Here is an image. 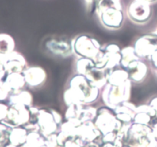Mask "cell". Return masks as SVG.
<instances>
[{"label":"cell","instance_id":"6da1fadb","mask_svg":"<svg viewBox=\"0 0 157 147\" xmlns=\"http://www.w3.org/2000/svg\"><path fill=\"white\" fill-rule=\"evenodd\" d=\"M99 89L95 87L84 76H75L70 82V88L64 92V99L67 106L72 104L87 105L96 101Z\"/></svg>","mask_w":157,"mask_h":147},{"label":"cell","instance_id":"7a4b0ae2","mask_svg":"<svg viewBox=\"0 0 157 147\" xmlns=\"http://www.w3.org/2000/svg\"><path fill=\"white\" fill-rule=\"evenodd\" d=\"M96 9L104 26L113 29L121 27L124 13L121 0H99L97 2Z\"/></svg>","mask_w":157,"mask_h":147},{"label":"cell","instance_id":"3957f363","mask_svg":"<svg viewBox=\"0 0 157 147\" xmlns=\"http://www.w3.org/2000/svg\"><path fill=\"white\" fill-rule=\"evenodd\" d=\"M130 80L118 86H113L107 83L102 92L103 101L107 107L114 109L124 102L128 101L130 96Z\"/></svg>","mask_w":157,"mask_h":147},{"label":"cell","instance_id":"277c9868","mask_svg":"<svg viewBox=\"0 0 157 147\" xmlns=\"http://www.w3.org/2000/svg\"><path fill=\"white\" fill-rule=\"evenodd\" d=\"M126 140L130 147H156L157 145L151 126L139 123L131 125Z\"/></svg>","mask_w":157,"mask_h":147},{"label":"cell","instance_id":"5b68a950","mask_svg":"<svg viewBox=\"0 0 157 147\" xmlns=\"http://www.w3.org/2000/svg\"><path fill=\"white\" fill-rule=\"evenodd\" d=\"M121 54L119 46L115 44L107 45L104 49H101L94 59L95 66L99 69L109 71L121 66Z\"/></svg>","mask_w":157,"mask_h":147},{"label":"cell","instance_id":"8992f818","mask_svg":"<svg viewBox=\"0 0 157 147\" xmlns=\"http://www.w3.org/2000/svg\"><path fill=\"white\" fill-rule=\"evenodd\" d=\"M72 50L81 58L90 59L94 61L101 51V45L95 39L87 35H80L71 43Z\"/></svg>","mask_w":157,"mask_h":147},{"label":"cell","instance_id":"52a82bcc","mask_svg":"<svg viewBox=\"0 0 157 147\" xmlns=\"http://www.w3.org/2000/svg\"><path fill=\"white\" fill-rule=\"evenodd\" d=\"M94 124L104 135L111 132L117 133L122 126V123L117 119L116 115L107 108L98 109Z\"/></svg>","mask_w":157,"mask_h":147},{"label":"cell","instance_id":"ba28073f","mask_svg":"<svg viewBox=\"0 0 157 147\" xmlns=\"http://www.w3.org/2000/svg\"><path fill=\"white\" fill-rule=\"evenodd\" d=\"M30 113L29 107L24 105H10L9 106L7 116L2 123L9 127L15 128L26 125L29 122Z\"/></svg>","mask_w":157,"mask_h":147},{"label":"cell","instance_id":"9c48e42d","mask_svg":"<svg viewBox=\"0 0 157 147\" xmlns=\"http://www.w3.org/2000/svg\"><path fill=\"white\" fill-rule=\"evenodd\" d=\"M129 18L138 24H144L152 15L150 3L145 0H134L127 9Z\"/></svg>","mask_w":157,"mask_h":147},{"label":"cell","instance_id":"30bf717a","mask_svg":"<svg viewBox=\"0 0 157 147\" xmlns=\"http://www.w3.org/2000/svg\"><path fill=\"white\" fill-rule=\"evenodd\" d=\"M134 50L140 58L150 59L152 54L157 51L156 34H149L138 39L135 43Z\"/></svg>","mask_w":157,"mask_h":147},{"label":"cell","instance_id":"8fae6325","mask_svg":"<svg viewBox=\"0 0 157 147\" xmlns=\"http://www.w3.org/2000/svg\"><path fill=\"white\" fill-rule=\"evenodd\" d=\"M4 67L6 73H22L26 69V61L19 52L13 51L5 55Z\"/></svg>","mask_w":157,"mask_h":147},{"label":"cell","instance_id":"7c38bea8","mask_svg":"<svg viewBox=\"0 0 157 147\" xmlns=\"http://www.w3.org/2000/svg\"><path fill=\"white\" fill-rule=\"evenodd\" d=\"M38 124L42 135L46 137L54 134L58 128V124L54 118L52 109L50 111L40 109L38 113Z\"/></svg>","mask_w":157,"mask_h":147},{"label":"cell","instance_id":"4fadbf2b","mask_svg":"<svg viewBox=\"0 0 157 147\" xmlns=\"http://www.w3.org/2000/svg\"><path fill=\"white\" fill-rule=\"evenodd\" d=\"M101 135V131L97 128L94 123H91V121L81 123L78 129V137L84 143L86 142L89 143L94 142Z\"/></svg>","mask_w":157,"mask_h":147},{"label":"cell","instance_id":"5bb4252c","mask_svg":"<svg viewBox=\"0 0 157 147\" xmlns=\"http://www.w3.org/2000/svg\"><path fill=\"white\" fill-rule=\"evenodd\" d=\"M22 74L26 83L32 87L40 86L46 80V72L41 67L26 68Z\"/></svg>","mask_w":157,"mask_h":147},{"label":"cell","instance_id":"9a60e30c","mask_svg":"<svg viewBox=\"0 0 157 147\" xmlns=\"http://www.w3.org/2000/svg\"><path fill=\"white\" fill-rule=\"evenodd\" d=\"M136 109L134 104L126 101L117 106L113 110L118 120L123 123H129L133 121L136 115Z\"/></svg>","mask_w":157,"mask_h":147},{"label":"cell","instance_id":"2e32d148","mask_svg":"<svg viewBox=\"0 0 157 147\" xmlns=\"http://www.w3.org/2000/svg\"><path fill=\"white\" fill-rule=\"evenodd\" d=\"M126 70L128 72L130 81L140 83L147 76L148 69L145 63L141 62L140 60H138L130 63Z\"/></svg>","mask_w":157,"mask_h":147},{"label":"cell","instance_id":"e0dca14e","mask_svg":"<svg viewBox=\"0 0 157 147\" xmlns=\"http://www.w3.org/2000/svg\"><path fill=\"white\" fill-rule=\"evenodd\" d=\"M107 70L99 69L95 66L85 76V77L93 86L100 89L105 86L107 83Z\"/></svg>","mask_w":157,"mask_h":147},{"label":"cell","instance_id":"ac0fdd59","mask_svg":"<svg viewBox=\"0 0 157 147\" xmlns=\"http://www.w3.org/2000/svg\"><path fill=\"white\" fill-rule=\"evenodd\" d=\"M4 82L9 88L11 94L22 90L26 84L25 80L22 73L7 74Z\"/></svg>","mask_w":157,"mask_h":147},{"label":"cell","instance_id":"d6986e66","mask_svg":"<svg viewBox=\"0 0 157 147\" xmlns=\"http://www.w3.org/2000/svg\"><path fill=\"white\" fill-rule=\"evenodd\" d=\"M28 133L25 128H12L9 134V143L15 147H23L26 143Z\"/></svg>","mask_w":157,"mask_h":147},{"label":"cell","instance_id":"ffe728a7","mask_svg":"<svg viewBox=\"0 0 157 147\" xmlns=\"http://www.w3.org/2000/svg\"><path fill=\"white\" fill-rule=\"evenodd\" d=\"M8 100H9V106L18 104L24 105L29 107L32 103V96L28 91L21 90L15 93L10 94Z\"/></svg>","mask_w":157,"mask_h":147},{"label":"cell","instance_id":"44dd1931","mask_svg":"<svg viewBox=\"0 0 157 147\" xmlns=\"http://www.w3.org/2000/svg\"><path fill=\"white\" fill-rule=\"evenodd\" d=\"M47 47L53 53L57 54V55H64V56H67L73 51L71 44L70 45L64 41L52 40L47 43Z\"/></svg>","mask_w":157,"mask_h":147},{"label":"cell","instance_id":"7402d4cb","mask_svg":"<svg viewBox=\"0 0 157 147\" xmlns=\"http://www.w3.org/2000/svg\"><path fill=\"white\" fill-rule=\"evenodd\" d=\"M107 72V83L113 86H118L125 83L129 79L128 72L127 70L121 69H117L115 70H109Z\"/></svg>","mask_w":157,"mask_h":147},{"label":"cell","instance_id":"603a6c76","mask_svg":"<svg viewBox=\"0 0 157 147\" xmlns=\"http://www.w3.org/2000/svg\"><path fill=\"white\" fill-rule=\"evenodd\" d=\"M121 66L125 69L128 67L130 63L140 60V57L135 52L134 48L130 47V46L124 48L122 50H121Z\"/></svg>","mask_w":157,"mask_h":147},{"label":"cell","instance_id":"cb8c5ba5","mask_svg":"<svg viewBox=\"0 0 157 147\" xmlns=\"http://www.w3.org/2000/svg\"><path fill=\"white\" fill-rule=\"evenodd\" d=\"M15 43L13 38L6 33H0V54L8 55L13 52Z\"/></svg>","mask_w":157,"mask_h":147},{"label":"cell","instance_id":"d4e9b609","mask_svg":"<svg viewBox=\"0 0 157 147\" xmlns=\"http://www.w3.org/2000/svg\"><path fill=\"white\" fill-rule=\"evenodd\" d=\"M95 63L90 59L87 58H81L77 62V72L80 74L85 76L94 67H95Z\"/></svg>","mask_w":157,"mask_h":147},{"label":"cell","instance_id":"484cf974","mask_svg":"<svg viewBox=\"0 0 157 147\" xmlns=\"http://www.w3.org/2000/svg\"><path fill=\"white\" fill-rule=\"evenodd\" d=\"M44 143L45 140L38 132H30L28 134L26 143L23 147H41Z\"/></svg>","mask_w":157,"mask_h":147},{"label":"cell","instance_id":"4316f807","mask_svg":"<svg viewBox=\"0 0 157 147\" xmlns=\"http://www.w3.org/2000/svg\"><path fill=\"white\" fill-rule=\"evenodd\" d=\"M84 106V105L80 104H72L68 106V108H67L65 113L66 119L67 120H72V119H78L79 120L80 117H81Z\"/></svg>","mask_w":157,"mask_h":147},{"label":"cell","instance_id":"83f0119b","mask_svg":"<svg viewBox=\"0 0 157 147\" xmlns=\"http://www.w3.org/2000/svg\"><path fill=\"white\" fill-rule=\"evenodd\" d=\"M85 106V105H84ZM83 107L82 112H81V117H80V121L81 123L84 122L91 121L94 119L96 118L97 114H98V110L95 108L91 107V106H84Z\"/></svg>","mask_w":157,"mask_h":147},{"label":"cell","instance_id":"f1b7e54d","mask_svg":"<svg viewBox=\"0 0 157 147\" xmlns=\"http://www.w3.org/2000/svg\"><path fill=\"white\" fill-rule=\"evenodd\" d=\"M12 128L0 123V147L7 146L9 142V134Z\"/></svg>","mask_w":157,"mask_h":147},{"label":"cell","instance_id":"f546056e","mask_svg":"<svg viewBox=\"0 0 157 147\" xmlns=\"http://www.w3.org/2000/svg\"><path fill=\"white\" fill-rule=\"evenodd\" d=\"M153 117L149 113L145 112H137L135 115L133 122L134 123H139L143 125H149L151 123Z\"/></svg>","mask_w":157,"mask_h":147},{"label":"cell","instance_id":"4dcf8cb0","mask_svg":"<svg viewBox=\"0 0 157 147\" xmlns=\"http://www.w3.org/2000/svg\"><path fill=\"white\" fill-rule=\"evenodd\" d=\"M10 94V91H9L8 86H6L4 80L0 82V103L6 101L7 99H9Z\"/></svg>","mask_w":157,"mask_h":147},{"label":"cell","instance_id":"1f68e13d","mask_svg":"<svg viewBox=\"0 0 157 147\" xmlns=\"http://www.w3.org/2000/svg\"><path fill=\"white\" fill-rule=\"evenodd\" d=\"M8 110H9V105L0 103V123H2L6 119Z\"/></svg>","mask_w":157,"mask_h":147},{"label":"cell","instance_id":"d6a6232c","mask_svg":"<svg viewBox=\"0 0 157 147\" xmlns=\"http://www.w3.org/2000/svg\"><path fill=\"white\" fill-rule=\"evenodd\" d=\"M117 138V133L111 132L104 135L103 137V142L104 143H113Z\"/></svg>","mask_w":157,"mask_h":147},{"label":"cell","instance_id":"836d02e7","mask_svg":"<svg viewBox=\"0 0 157 147\" xmlns=\"http://www.w3.org/2000/svg\"><path fill=\"white\" fill-rule=\"evenodd\" d=\"M64 147H82L80 143H78V142L75 140V139H72V140H68L67 143H65Z\"/></svg>","mask_w":157,"mask_h":147},{"label":"cell","instance_id":"e575fe53","mask_svg":"<svg viewBox=\"0 0 157 147\" xmlns=\"http://www.w3.org/2000/svg\"><path fill=\"white\" fill-rule=\"evenodd\" d=\"M150 124H151V128H152V130H153V135H154V137H156V139L157 140V118L156 117H154V118L152 120Z\"/></svg>","mask_w":157,"mask_h":147},{"label":"cell","instance_id":"d590c367","mask_svg":"<svg viewBox=\"0 0 157 147\" xmlns=\"http://www.w3.org/2000/svg\"><path fill=\"white\" fill-rule=\"evenodd\" d=\"M150 59V61H151L152 64H153V67L156 69H157V51H156V52H154L152 54Z\"/></svg>","mask_w":157,"mask_h":147},{"label":"cell","instance_id":"8d00e7d4","mask_svg":"<svg viewBox=\"0 0 157 147\" xmlns=\"http://www.w3.org/2000/svg\"><path fill=\"white\" fill-rule=\"evenodd\" d=\"M6 75H7V73H6V71L5 69L4 65L0 63V82L5 80Z\"/></svg>","mask_w":157,"mask_h":147},{"label":"cell","instance_id":"74e56055","mask_svg":"<svg viewBox=\"0 0 157 147\" xmlns=\"http://www.w3.org/2000/svg\"><path fill=\"white\" fill-rule=\"evenodd\" d=\"M52 113H53V116H54V118H55V121H56L57 124H60V123L61 122V115H60L59 113H58V112H56L55 110H53V109H52Z\"/></svg>","mask_w":157,"mask_h":147},{"label":"cell","instance_id":"f35d334b","mask_svg":"<svg viewBox=\"0 0 157 147\" xmlns=\"http://www.w3.org/2000/svg\"><path fill=\"white\" fill-rule=\"evenodd\" d=\"M150 105L154 109L155 112H156V117L157 118V97H155L151 100Z\"/></svg>","mask_w":157,"mask_h":147},{"label":"cell","instance_id":"ab89813d","mask_svg":"<svg viewBox=\"0 0 157 147\" xmlns=\"http://www.w3.org/2000/svg\"><path fill=\"white\" fill-rule=\"evenodd\" d=\"M102 147H117L114 143H104V145Z\"/></svg>","mask_w":157,"mask_h":147},{"label":"cell","instance_id":"60d3db41","mask_svg":"<svg viewBox=\"0 0 157 147\" xmlns=\"http://www.w3.org/2000/svg\"><path fill=\"white\" fill-rule=\"evenodd\" d=\"M84 147H99V146H98V145L96 143H94V142H92V143H89L87 146H84Z\"/></svg>","mask_w":157,"mask_h":147},{"label":"cell","instance_id":"b9f144b4","mask_svg":"<svg viewBox=\"0 0 157 147\" xmlns=\"http://www.w3.org/2000/svg\"><path fill=\"white\" fill-rule=\"evenodd\" d=\"M145 1L148 2H150V3H151V2H153L156 1V0H145Z\"/></svg>","mask_w":157,"mask_h":147},{"label":"cell","instance_id":"7bdbcfd3","mask_svg":"<svg viewBox=\"0 0 157 147\" xmlns=\"http://www.w3.org/2000/svg\"><path fill=\"white\" fill-rule=\"evenodd\" d=\"M4 147H15V146H12V144H9V145H7V146H4Z\"/></svg>","mask_w":157,"mask_h":147},{"label":"cell","instance_id":"ee69618b","mask_svg":"<svg viewBox=\"0 0 157 147\" xmlns=\"http://www.w3.org/2000/svg\"><path fill=\"white\" fill-rule=\"evenodd\" d=\"M154 33H155V34H156V35H157V29H156V32H154Z\"/></svg>","mask_w":157,"mask_h":147},{"label":"cell","instance_id":"f6af8a7d","mask_svg":"<svg viewBox=\"0 0 157 147\" xmlns=\"http://www.w3.org/2000/svg\"><path fill=\"white\" fill-rule=\"evenodd\" d=\"M156 72H157V69H156Z\"/></svg>","mask_w":157,"mask_h":147},{"label":"cell","instance_id":"bcb514c9","mask_svg":"<svg viewBox=\"0 0 157 147\" xmlns=\"http://www.w3.org/2000/svg\"><path fill=\"white\" fill-rule=\"evenodd\" d=\"M156 147H157V145H156Z\"/></svg>","mask_w":157,"mask_h":147},{"label":"cell","instance_id":"7dc6e473","mask_svg":"<svg viewBox=\"0 0 157 147\" xmlns=\"http://www.w3.org/2000/svg\"><path fill=\"white\" fill-rule=\"evenodd\" d=\"M126 147H127V146H126Z\"/></svg>","mask_w":157,"mask_h":147}]
</instances>
